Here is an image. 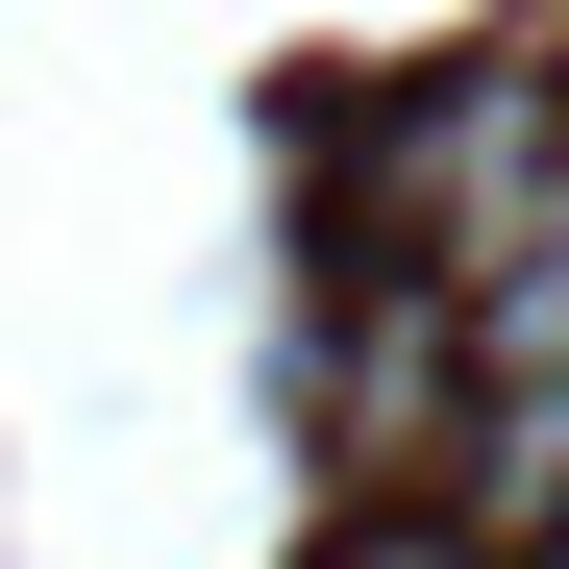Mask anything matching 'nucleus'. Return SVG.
<instances>
[{"label":"nucleus","instance_id":"nucleus-1","mask_svg":"<svg viewBox=\"0 0 569 569\" xmlns=\"http://www.w3.org/2000/svg\"><path fill=\"white\" fill-rule=\"evenodd\" d=\"M371 199L421 223V272H496V248L569 199V74H446V100L371 149Z\"/></svg>","mask_w":569,"mask_h":569},{"label":"nucleus","instance_id":"nucleus-2","mask_svg":"<svg viewBox=\"0 0 569 569\" xmlns=\"http://www.w3.org/2000/svg\"><path fill=\"white\" fill-rule=\"evenodd\" d=\"M446 347H470V397H496V421H569V199H545L496 272H446Z\"/></svg>","mask_w":569,"mask_h":569},{"label":"nucleus","instance_id":"nucleus-3","mask_svg":"<svg viewBox=\"0 0 569 569\" xmlns=\"http://www.w3.org/2000/svg\"><path fill=\"white\" fill-rule=\"evenodd\" d=\"M322 569H496V545H446V520H347Z\"/></svg>","mask_w":569,"mask_h":569},{"label":"nucleus","instance_id":"nucleus-4","mask_svg":"<svg viewBox=\"0 0 569 569\" xmlns=\"http://www.w3.org/2000/svg\"><path fill=\"white\" fill-rule=\"evenodd\" d=\"M545 74H569V0H545Z\"/></svg>","mask_w":569,"mask_h":569}]
</instances>
